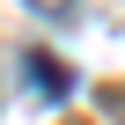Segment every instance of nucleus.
Listing matches in <instances>:
<instances>
[{
  "instance_id": "1",
  "label": "nucleus",
  "mask_w": 125,
  "mask_h": 125,
  "mask_svg": "<svg viewBox=\"0 0 125 125\" xmlns=\"http://www.w3.org/2000/svg\"><path fill=\"white\" fill-rule=\"evenodd\" d=\"M22 74H30V88H44V96H66V88H74V74L59 66L52 52H30V59H22Z\"/></svg>"
},
{
  "instance_id": "2",
  "label": "nucleus",
  "mask_w": 125,
  "mask_h": 125,
  "mask_svg": "<svg viewBox=\"0 0 125 125\" xmlns=\"http://www.w3.org/2000/svg\"><path fill=\"white\" fill-rule=\"evenodd\" d=\"M30 8H37V15H52V22H59V15H74V0H30Z\"/></svg>"
}]
</instances>
